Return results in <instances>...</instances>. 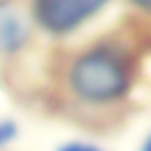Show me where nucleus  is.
<instances>
[{
  "mask_svg": "<svg viewBox=\"0 0 151 151\" xmlns=\"http://www.w3.org/2000/svg\"><path fill=\"white\" fill-rule=\"evenodd\" d=\"M140 151H151V134L147 136V140L142 142V149H140Z\"/></svg>",
  "mask_w": 151,
  "mask_h": 151,
  "instance_id": "7",
  "label": "nucleus"
},
{
  "mask_svg": "<svg viewBox=\"0 0 151 151\" xmlns=\"http://www.w3.org/2000/svg\"><path fill=\"white\" fill-rule=\"evenodd\" d=\"M31 37V27L22 13L11 7H0V50L15 53L24 48Z\"/></svg>",
  "mask_w": 151,
  "mask_h": 151,
  "instance_id": "3",
  "label": "nucleus"
},
{
  "mask_svg": "<svg viewBox=\"0 0 151 151\" xmlns=\"http://www.w3.org/2000/svg\"><path fill=\"white\" fill-rule=\"evenodd\" d=\"M15 136H18V125H15L13 121L2 118V121H0V147L9 145Z\"/></svg>",
  "mask_w": 151,
  "mask_h": 151,
  "instance_id": "4",
  "label": "nucleus"
},
{
  "mask_svg": "<svg viewBox=\"0 0 151 151\" xmlns=\"http://www.w3.org/2000/svg\"><path fill=\"white\" fill-rule=\"evenodd\" d=\"M134 81L132 61L114 44H96L72 59L68 86L72 94L90 105H107L129 92Z\"/></svg>",
  "mask_w": 151,
  "mask_h": 151,
  "instance_id": "1",
  "label": "nucleus"
},
{
  "mask_svg": "<svg viewBox=\"0 0 151 151\" xmlns=\"http://www.w3.org/2000/svg\"><path fill=\"white\" fill-rule=\"evenodd\" d=\"M110 0H33V18L50 35H68L79 31Z\"/></svg>",
  "mask_w": 151,
  "mask_h": 151,
  "instance_id": "2",
  "label": "nucleus"
},
{
  "mask_svg": "<svg viewBox=\"0 0 151 151\" xmlns=\"http://www.w3.org/2000/svg\"><path fill=\"white\" fill-rule=\"evenodd\" d=\"M129 2H132L136 9H140V11L151 13V0H129Z\"/></svg>",
  "mask_w": 151,
  "mask_h": 151,
  "instance_id": "6",
  "label": "nucleus"
},
{
  "mask_svg": "<svg viewBox=\"0 0 151 151\" xmlns=\"http://www.w3.org/2000/svg\"><path fill=\"white\" fill-rule=\"evenodd\" d=\"M59 151H101V149L92 147V145H86V142H68L64 147H59Z\"/></svg>",
  "mask_w": 151,
  "mask_h": 151,
  "instance_id": "5",
  "label": "nucleus"
}]
</instances>
